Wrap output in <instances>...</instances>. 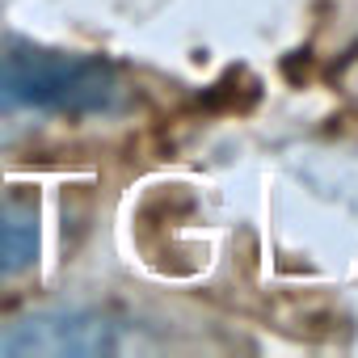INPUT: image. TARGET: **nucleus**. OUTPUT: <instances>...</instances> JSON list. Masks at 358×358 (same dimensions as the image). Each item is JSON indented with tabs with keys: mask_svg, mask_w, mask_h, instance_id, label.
<instances>
[{
	"mask_svg": "<svg viewBox=\"0 0 358 358\" xmlns=\"http://www.w3.org/2000/svg\"><path fill=\"white\" fill-rule=\"evenodd\" d=\"M122 345L118 324L97 312H38L0 329V354H114Z\"/></svg>",
	"mask_w": 358,
	"mask_h": 358,
	"instance_id": "2",
	"label": "nucleus"
},
{
	"mask_svg": "<svg viewBox=\"0 0 358 358\" xmlns=\"http://www.w3.org/2000/svg\"><path fill=\"white\" fill-rule=\"evenodd\" d=\"M38 253V211L34 207H5L0 211V278L26 270Z\"/></svg>",
	"mask_w": 358,
	"mask_h": 358,
	"instance_id": "3",
	"label": "nucleus"
},
{
	"mask_svg": "<svg viewBox=\"0 0 358 358\" xmlns=\"http://www.w3.org/2000/svg\"><path fill=\"white\" fill-rule=\"evenodd\" d=\"M122 106V76L93 55L0 47V114L85 118Z\"/></svg>",
	"mask_w": 358,
	"mask_h": 358,
	"instance_id": "1",
	"label": "nucleus"
}]
</instances>
